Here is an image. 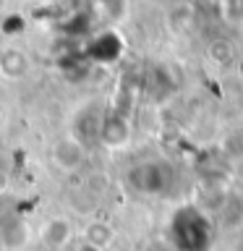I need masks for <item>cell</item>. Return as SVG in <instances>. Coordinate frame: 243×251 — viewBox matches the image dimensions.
I'll list each match as a JSON object with an SVG mask.
<instances>
[{"mask_svg": "<svg viewBox=\"0 0 243 251\" xmlns=\"http://www.w3.org/2000/svg\"><path fill=\"white\" fill-rule=\"evenodd\" d=\"M165 241L172 251H209L212 246V220L201 207L183 204L172 212Z\"/></svg>", "mask_w": 243, "mask_h": 251, "instance_id": "cell-1", "label": "cell"}, {"mask_svg": "<svg viewBox=\"0 0 243 251\" xmlns=\"http://www.w3.org/2000/svg\"><path fill=\"white\" fill-rule=\"evenodd\" d=\"M125 180L136 194L165 196L170 194L172 183H175V170L165 160H144V162H136L125 173Z\"/></svg>", "mask_w": 243, "mask_h": 251, "instance_id": "cell-2", "label": "cell"}, {"mask_svg": "<svg viewBox=\"0 0 243 251\" xmlns=\"http://www.w3.org/2000/svg\"><path fill=\"white\" fill-rule=\"evenodd\" d=\"M105 147L110 149H121L125 141H128V123L118 115L102 118L99 121V136H97Z\"/></svg>", "mask_w": 243, "mask_h": 251, "instance_id": "cell-3", "label": "cell"}, {"mask_svg": "<svg viewBox=\"0 0 243 251\" xmlns=\"http://www.w3.org/2000/svg\"><path fill=\"white\" fill-rule=\"evenodd\" d=\"M42 238H45L47 246H52V249L66 246L68 238H71V225L63 217H50L42 227Z\"/></svg>", "mask_w": 243, "mask_h": 251, "instance_id": "cell-4", "label": "cell"}, {"mask_svg": "<svg viewBox=\"0 0 243 251\" xmlns=\"http://www.w3.org/2000/svg\"><path fill=\"white\" fill-rule=\"evenodd\" d=\"M55 162L63 170H76L84 162V147L78 141H66V144L55 147Z\"/></svg>", "mask_w": 243, "mask_h": 251, "instance_id": "cell-5", "label": "cell"}, {"mask_svg": "<svg viewBox=\"0 0 243 251\" xmlns=\"http://www.w3.org/2000/svg\"><path fill=\"white\" fill-rule=\"evenodd\" d=\"M144 251H172V249H170L168 241H154V243H149Z\"/></svg>", "mask_w": 243, "mask_h": 251, "instance_id": "cell-6", "label": "cell"}, {"mask_svg": "<svg viewBox=\"0 0 243 251\" xmlns=\"http://www.w3.org/2000/svg\"><path fill=\"white\" fill-rule=\"evenodd\" d=\"M78 251H102V249H97V246H92V243H81V246H78Z\"/></svg>", "mask_w": 243, "mask_h": 251, "instance_id": "cell-7", "label": "cell"}, {"mask_svg": "<svg viewBox=\"0 0 243 251\" xmlns=\"http://www.w3.org/2000/svg\"><path fill=\"white\" fill-rule=\"evenodd\" d=\"M238 251H243V235H241V241H238Z\"/></svg>", "mask_w": 243, "mask_h": 251, "instance_id": "cell-8", "label": "cell"}]
</instances>
